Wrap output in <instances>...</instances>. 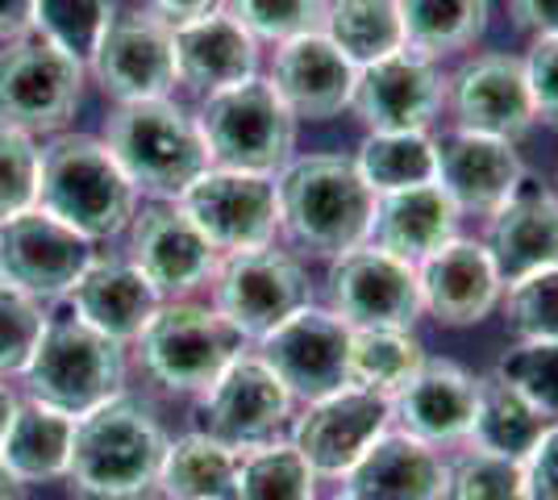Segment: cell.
I'll list each match as a JSON object with an SVG mask.
<instances>
[{
    "instance_id": "6da1fadb",
    "label": "cell",
    "mask_w": 558,
    "mask_h": 500,
    "mask_svg": "<svg viewBox=\"0 0 558 500\" xmlns=\"http://www.w3.org/2000/svg\"><path fill=\"white\" fill-rule=\"evenodd\" d=\"M167 434L155 408L134 397H113L75 417L68 479L88 500H138L159 484Z\"/></svg>"
},
{
    "instance_id": "7a4b0ae2",
    "label": "cell",
    "mask_w": 558,
    "mask_h": 500,
    "mask_svg": "<svg viewBox=\"0 0 558 500\" xmlns=\"http://www.w3.org/2000/svg\"><path fill=\"white\" fill-rule=\"evenodd\" d=\"M279 230L317 259H338L372 234L375 192L350 155H301L276 175Z\"/></svg>"
},
{
    "instance_id": "3957f363",
    "label": "cell",
    "mask_w": 558,
    "mask_h": 500,
    "mask_svg": "<svg viewBox=\"0 0 558 500\" xmlns=\"http://www.w3.org/2000/svg\"><path fill=\"white\" fill-rule=\"evenodd\" d=\"M105 146L134 192L150 200H180L209 171L196 118H187L171 96L117 105L105 121Z\"/></svg>"
},
{
    "instance_id": "277c9868",
    "label": "cell",
    "mask_w": 558,
    "mask_h": 500,
    "mask_svg": "<svg viewBox=\"0 0 558 500\" xmlns=\"http://www.w3.org/2000/svg\"><path fill=\"white\" fill-rule=\"evenodd\" d=\"M38 209L80 230L84 239L105 242L125 234L138 214V192L100 138L54 134V143L43 150Z\"/></svg>"
},
{
    "instance_id": "5b68a950",
    "label": "cell",
    "mask_w": 558,
    "mask_h": 500,
    "mask_svg": "<svg viewBox=\"0 0 558 500\" xmlns=\"http://www.w3.org/2000/svg\"><path fill=\"white\" fill-rule=\"evenodd\" d=\"M34 401L84 417L125 392V346L71 317H47V330L22 371Z\"/></svg>"
},
{
    "instance_id": "8992f818",
    "label": "cell",
    "mask_w": 558,
    "mask_h": 500,
    "mask_svg": "<svg viewBox=\"0 0 558 500\" xmlns=\"http://www.w3.org/2000/svg\"><path fill=\"white\" fill-rule=\"evenodd\" d=\"M196 130L209 150V167L279 175L296 155V118L267 80H246L201 100Z\"/></svg>"
},
{
    "instance_id": "52a82bcc",
    "label": "cell",
    "mask_w": 558,
    "mask_h": 500,
    "mask_svg": "<svg viewBox=\"0 0 558 500\" xmlns=\"http://www.w3.org/2000/svg\"><path fill=\"white\" fill-rule=\"evenodd\" d=\"M242 351L246 338L201 301H167L138 333L146 376L171 397H201Z\"/></svg>"
},
{
    "instance_id": "ba28073f",
    "label": "cell",
    "mask_w": 558,
    "mask_h": 500,
    "mask_svg": "<svg viewBox=\"0 0 558 500\" xmlns=\"http://www.w3.org/2000/svg\"><path fill=\"white\" fill-rule=\"evenodd\" d=\"M84 96V59L43 29L0 47V125L22 134H59Z\"/></svg>"
},
{
    "instance_id": "9c48e42d",
    "label": "cell",
    "mask_w": 558,
    "mask_h": 500,
    "mask_svg": "<svg viewBox=\"0 0 558 500\" xmlns=\"http://www.w3.org/2000/svg\"><path fill=\"white\" fill-rule=\"evenodd\" d=\"M213 309L230 321L246 342H258L296 309L313 305V284L296 255L271 246L221 255L213 271Z\"/></svg>"
},
{
    "instance_id": "30bf717a",
    "label": "cell",
    "mask_w": 558,
    "mask_h": 500,
    "mask_svg": "<svg viewBox=\"0 0 558 500\" xmlns=\"http://www.w3.org/2000/svg\"><path fill=\"white\" fill-rule=\"evenodd\" d=\"M180 209L192 217V225L209 239L217 255L258 251V246H271L279 234L276 175L209 167L180 196Z\"/></svg>"
},
{
    "instance_id": "8fae6325",
    "label": "cell",
    "mask_w": 558,
    "mask_h": 500,
    "mask_svg": "<svg viewBox=\"0 0 558 500\" xmlns=\"http://www.w3.org/2000/svg\"><path fill=\"white\" fill-rule=\"evenodd\" d=\"M88 72L105 96L117 105L130 100H159L171 96L180 84L175 75V29L159 22L150 9H130V13H109V22L96 38L88 54Z\"/></svg>"
},
{
    "instance_id": "7c38bea8",
    "label": "cell",
    "mask_w": 558,
    "mask_h": 500,
    "mask_svg": "<svg viewBox=\"0 0 558 500\" xmlns=\"http://www.w3.org/2000/svg\"><path fill=\"white\" fill-rule=\"evenodd\" d=\"M255 355L276 371L279 383L292 392V401L308 405L350 383V326L333 309L304 305L258 338Z\"/></svg>"
},
{
    "instance_id": "4fadbf2b",
    "label": "cell",
    "mask_w": 558,
    "mask_h": 500,
    "mask_svg": "<svg viewBox=\"0 0 558 500\" xmlns=\"http://www.w3.org/2000/svg\"><path fill=\"white\" fill-rule=\"evenodd\" d=\"M329 309L347 321L350 330H413L421 321L417 267L379 251L372 242L354 246L347 255L329 259Z\"/></svg>"
},
{
    "instance_id": "5bb4252c",
    "label": "cell",
    "mask_w": 558,
    "mask_h": 500,
    "mask_svg": "<svg viewBox=\"0 0 558 500\" xmlns=\"http://www.w3.org/2000/svg\"><path fill=\"white\" fill-rule=\"evenodd\" d=\"M93 259L96 242L38 205L0 221V280L29 292L34 301L68 296Z\"/></svg>"
},
{
    "instance_id": "9a60e30c",
    "label": "cell",
    "mask_w": 558,
    "mask_h": 500,
    "mask_svg": "<svg viewBox=\"0 0 558 500\" xmlns=\"http://www.w3.org/2000/svg\"><path fill=\"white\" fill-rule=\"evenodd\" d=\"M388 426H392V401L359 383H347L329 397L308 401L292 417L288 442L301 451L317 479H342Z\"/></svg>"
},
{
    "instance_id": "2e32d148",
    "label": "cell",
    "mask_w": 558,
    "mask_h": 500,
    "mask_svg": "<svg viewBox=\"0 0 558 500\" xmlns=\"http://www.w3.org/2000/svg\"><path fill=\"white\" fill-rule=\"evenodd\" d=\"M446 109L459 130L505 143H521L537 125L525 63L509 50H480L463 59L446 80Z\"/></svg>"
},
{
    "instance_id": "e0dca14e",
    "label": "cell",
    "mask_w": 558,
    "mask_h": 500,
    "mask_svg": "<svg viewBox=\"0 0 558 500\" xmlns=\"http://www.w3.org/2000/svg\"><path fill=\"white\" fill-rule=\"evenodd\" d=\"M292 405H296L292 392L279 383V376L255 351H242L201 392L205 434H213L217 442H226L233 451L283 438V429L292 426Z\"/></svg>"
},
{
    "instance_id": "ac0fdd59",
    "label": "cell",
    "mask_w": 558,
    "mask_h": 500,
    "mask_svg": "<svg viewBox=\"0 0 558 500\" xmlns=\"http://www.w3.org/2000/svg\"><path fill=\"white\" fill-rule=\"evenodd\" d=\"M446 109V80L438 59L404 47L367 63L354 75L350 113L363 121L367 134H396V130H429Z\"/></svg>"
},
{
    "instance_id": "d6986e66",
    "label": "cell",
    "mask_w": 558,
    "mask_h": 500,
    "mask_svg": "<svg viewBox=\"0 0 558 500\" xmlns=\"http://www.w3.org/2000/svg\"><path fill=\"white\" fill-rule=\"evenodd\" d=\"M130 234V263L150 280L159 296L187 301L192 292L213 280L217 271V251L209 239L192 225V217L180 209V200H155L134 221L125 225Z\"/></svg>"
},
{
    "instance_id": "ffe728a7",
    "label": "cell",
    "mask_w": 558,
    "mask_h": 500,
    "mask_svg": "<svg viewBox=\"0 0 558 500\" xmlns=\"http://www.w3.org/2000/svg\"><path fill=\"white\" fill-rule=\"evenodd\" d=\"M421 317H434L442 330H471L500 305V267L480 239H450L442 251L417 263Z\"/></svg>"
},
{
    "instance_id": "44dd1931",
    "label": "cell",
    "mask_w": 558,
    "mask_h": 500,
    "mask_svg": "<svg viewBox=\"0 0 558 500\" xmlns=\"http://www.w3.org/2000/svg\"><path fill=\"white\" fill-rule=\"evenodd\" d=\"M438 146V171L434 184L454 200L459 214L488 217L509 200L517 184L530 175L517 143L471 134V130H446L434 138Z\"/></svg>"
},
{
    "instance_id": "7402d4cb",
    "label": "cell",
    "mask_w": 558,
    "mask_h": 500,
    "mask_svg": "<svg viewBox=\"0 0 558 500\" xmlns=\"http://www.w3.org/2000/svg\"><path fill=\"white\" fill-rule=\"evenodd\" d=\"M392 426L413 434L429 447H454L466 442L480 401V376H471L454 358H425L413 380L396 388L392 397Z\"/></svg>"
},
{
    "instance_id": "603a6c76",
    "label": "cell",
    "mask_w": 558,
    "mask_h": 500,
    "mask_svg": "<svg viewBox=\"0 0 558 500\" xmlns=\"http://www.w3.org/2000/svg\"><path fill=\"white\" fill-rule=\"evenodd\" d=\"M354 75L359 68L317 29L279 42L267 84L296 121H329L350 109Z\"/></svg>"
},
{
    "instance_id": "cb8c5ba5",
    "label": "cell",
    "mask_w": 558,
    "mask_h": 500,
    "mask_svg": "<svg viewBox=\"0 0 558 500\" xmlns=\"http://www.w3.org/2000/svg\"><path fill=\"white\" fill-rule=\"evenodd\" d=\"M342 492L354 500H442L446 459L438 447L388 426L342 476Z\"/></svg>"
},
{
    "instance_id": "d4e9b609",
    "label": "cell",
    "mask_w": 558,
    "mask_h": 500,
    "mask_svg": "<svg viewBox=\"0 0 558 500\" xmlns=\"http://www.w3.org/2000/svg\"><path fill=\"white\" fill-rule=\"evenodd\" d=\"M484 246L505 284L542 267H558V192L525 175L509 200L488 214Z\"/></svg>"
},
{
    "instance_id": "484cf974",
    "label": "cell",
    "mask_w": 558,
    "mask_h": 500,
    "mask_svg": "<svg viewBox=\"0 0 558 500\" xmlns=\"http://www.w3.org/2000/svg\"><path fill=\"white\" fill-rule=\"evenodd\" d=\"M258 72V38L226 9L175 29V75L201 96L246 84Z\"/></svg>"
},
{
    "instance_id": "4316f807",
    "label": "cell",
    "mask_w": 558,
    "mask_h": 500,
    "mask_svg": "<svg viewBox=\"0 0 558 500\" xmlns=\"http://www.w3.org/2000/svg\"><path fill=\"white\" fill-rule=\"evenodd\" d=\"M68 296L84 326H93L121 346L138 342L146 321L163 305V296L150 288V280L130 259H93V267L75 280Z\"/></svg>"
},
{
    "instance_id": "83f0119b",
    "label": "cell",
    "mask_w": 558,
    "mask_h": 500,
    "mask_svg": "<svg viewBox=\"0 0 558 500\" xmlns=\"http://www.w3.org/2000/svg\"><path fill=\"white\" fill-rule=\"evenodd\" d=\"M459 221H463V214L454 209V200L438 184L384 192V196H375L367 242L417 267L434 251H442L450 239H459Z\"/></svg>"
},
{
    "instance_id": "f1b7e54d",
    "label": "cell",
    "mask_w": 558,
    "mask_h": 500,
    "mask_svg": "<svg viewBox=\"0 0 558 500\" xmlns=\"http://www.w3.org/2000/svg\"><path fill=\"white\" fill-rule=\"evenodd\" d=\"M71 438H75V417L29 397V401H17V413L0 442V463L22 484L59 479L68 476Z\"/></svg>"
},
{
    "instance_id": "f546056e",
    "label": "cell",
    "mask_w": 558,
    "mask_h": 500,
    "mask_svg": "<svg viewBox=\"0 0 558 500\" xmlns=\"http://www.w3.org/2000/svg\"><path fill=\"white\" fill-rule=\"evenodd\" d=\"M167 500H233L238 497V451L205 429L167 442L159 484Z\"/></svg>"
},
{
    "instance_id": "4dcf8cb0",
    "label": "cell",
    "mask_w": 558,
    "mask_h": 500,
    "mask_svg": "<svg viewBox=\"0 0 558 500\" xmlns=\"http://www.w3.org/2000/svg\"><path fill=\"white\" fill-rule=\"evenodd\" d=\"M322 34L347 54L354 68L379 63V59L409 47L400 0H329Z\"/></svg>"
},
{
    "instance_id": "1f68e13d",
    "label": "cell",
    "mask_w": 558,
    "mask_h": 500,
    "mask_svg": "<svg viewBox=\"0 0 558 500\" xmlns=\"http://www.w3.org/2000/svg\"><path fill=\"white\" fill-rule=\"evenodd\" d=\"M404 42L429 59L475 47L488 29L492 0H400Z\"/></svg>"
},
{
    "instance_id": "d6a6232c",
    "label": "cell",
    "mask_w": 558,
    "mask_h": 500,
    "mask_svg": "<svg viewBox=\"0 0 558 500\" xmlns=\"http://www.w3.org/2000/svg\"><path fill=\"white\" fill-rule=\"evenodd\" d=\"M359 175L367 180L375 196L404 192L417 184H434L438 171V146L429 130H396V134H367L354 155Z\"/></svg>"
},
{
    "instance_id": "836d02e7",
    "label": "cell",
    "mask_w": 558,
    "mask_h": 500,
    "mask_svg": "<svg viewBox=\"0 0 558 500\" xmlns=\"http://www.w3.org/2000/svg\"><path fill=\"white\" fill-rule=\"evenodd\" d=\"M546 422L525 405L500 376H480V401H475V422L466 434V447L505 459H525L530 447L542 438Z\"/></svg>"
},
{
    "instance_id": "e575fe53",
    "label": "cell",
    "mask_w": 558,
    "mask_h": 500,
    "mask_svg": "<svg viewBox=\"0 0 558 500\" xmlns=\"http://www.w3.org/2000/svg\"><path fill=\"white\" fill-rule=\"evenodd\" d=\"M425 342L417 330H392V326H375V330H350V383L392 397L396 388L413 380L421 363H425Z\"/></svg>"
},
{
    "instance_id": "d590c367",
    "label": "cell",
    "mask_w": 558,
    "mask_h": 500,
    "mask_svg": "<svg viewBox=\"0 0 558 500\" xmlns=\"http://www.w3.org/2000/svg\"><path fill=\"white\" fill-rule=\"evenodd\" d=\"M233 500H317V476L288 438H271L238 451Z\"/></svg>"
},
{
    "instance_id": "8d00e7d4",
    "label": "cell",
    "mask_w": 558,
    "mask_h": 500,
    "mask_svg": "<svg viewBox=\"0 0 558 500\" xmlns=\"http://www.w3.org/2000/svg\"><path fill=\"white\" fill-rule=\"evenodd\" d=\"M500 309L517 342H558V267L509 280Z\"/></svg>"
},
{
    "instance_id": "74e56055",
    "label": "cell",
    "mask_w": 558,
    "mask_h": 500,
    "mask_svg": "<svg viewBox=\"0 0 558 500\" xmlns=\"http://www.w3.org/2000/svg\"><path fill=\"white\" fill-rule=\"evenodd\" d=\"M492 376L509 383L546 426H558V342H517Z\"/></svg>"
},
{
    "instance_id": "f35d334b",
    "label": "cell",
    "mask_w": 558,
    "mask_h": 500,
    "mask_svg": "<svg viewBox=\"0 0 558 500\" xmlns=\"http://www.w3.org/2000/svg\"><path fill=\"white\" fill-rule=\"evenodd\" d=\"M442 500H525L521 459L466 447L463 454H454L446 463Z\"/></svg>"
},
{
    "instance_id": "ab89813d",
    "label": "cell",
    "mask_w": 558,
    "mask_h": 500,
    "mask_svg": "<svg viewBox=\"0 0 558 500\" xmlns=\"http://www.w3.org/2000/svg\"><path fill=\"white\" fill-rule=\"evenodd\" d=\"M226 13L238 17L258 42H288L317 34L326 25L329 0H226Z\"/></svg>"
},
{
    "instance_id": "60d3db41",
    "label": "cell",
    "mask_w": 558,
    "mask_h": 500,
    "mask_svg": "<svg viewBox=\"0 0 558 500\" xmlns=\"http://www.w3.org/2000/svg\"><path fill=\"white\" fill-rule=\"evenodd\" d=\"M43 330H47L43 301H34L29 292L0 280V380L22 376L29 367Z\"/></svg>"
},
{
    "instance_id": "b9f144b4",
    "label": "cell",
    "mask_w": 558,
    "mask_h": 500,
    "mask_svg": "<svg viewBox=\"0 0 558 500\" xmlns=\"http://www.w3.org/2000/svg\"><path fill=\"white\" fill-rule=\"evenodd\" d=\"M109 13V0H34V29H43L47 38L88 63Z\"/></svg>"
},
{
    "instance_id": "7bdbcfd3",
    "label": "cell",
    "mask_w": 558,
    "mask_h": 500,
    "mask_svg": "<svg viewBox=\"0 0 558 500\" xmlns=\"http://www.w3.org/2000/svg\"><path fill=\"white\" fill-rule=\"evenodd\" d=\"M38 171L43 150L34 138L13 125H0V221L38 205Z\"/></svg>"
},
{
    "instance_id": "ee69618b",
    "label": "cell",
    "mask_w": 558,
    "mask_h": 500,
    "mask_svg": "<svg viewBox=\"0 0 558 500\" xmlns=\"http://www.w3.org/2000/svg\"><path fill=\"white\" fill-rule=\"evenodd\" d=\"M530 96H534V118L558 130V38H534L521 54Z\"/></svg>"
},
{
    "instance_id": "f6af8a7d",
    "label": "cell",
    "mask_w": 558,
    "mask_h": 500,
    "mask_svg": "<svg viewBox=\"0 0 558 500\" xmlns=\"http://www.w3.org/2000/svg\"><path fill=\"white\" fill-rule=\"evenodd\" d=\"M525 500H558V426H546L530 454L521 459Z\"/></svg>"
},
{
    "instance_id": "bcb514c9",
    "label": "cell",
    "mask_w": 558,
    "mask_h": 500,
    "mask_svg": "<svg viewBox=\"0 0 558 500\" xmlns=\"http://www.w3.org/2000/svg\"><path fill=\"white\" fill-rule=\"evenodd\" d=\"M509 13L530 38H558V0H509Z\"/></svg>"
},
{
    "instance_id": "7dc6e473",
    "label": "cell",
    "mask_w": 558,
    "mask_h": 500,
    "mask_svg": "<svg viewBox=\"0 0 558 500\" xmlns=\"http://www.w3.org/2000/svg\"><path fill=\"white\" fill-rule=\"evenodd\" d=\"M221 9H226V0H150V13L171 25V29L201 22L209 13H221Z\"/></svg>"
},
{
    "instance_id": "c3c4849f",
    "label": "cell",
    "mask_w": 558,
    "mask_h": 500,
    "mask_svg": "<svg viewBox=\"0 0 558 500\" xmlns=\"http://www.w3.org/2000/svg\"><path fill=\"white\" fill-rule=\"evenodd\" d=\"M34 29V0H0V42H13Z\"/></svg>"
},
{
    "instance_id": "681fc988",
    "label": "cell",
    "mask_w": 558,
    "mask_h": 500,
    "mask_svg": "<svg viewBox=\"0 0 558 500\" xmlns=\"http://www.w3.org/2000/svg\"><path fill=\"white\" fill-rule=\"evenodd\" d=\"M13 413H17V392H13L9 383L0 380V442H4V434H9V422H13Z\"/></svg>"
},
{
    "instance_id": "f907efd6",
    "label": "cell",
    "mask_w": 558,
    "mask_h": 500,
    "mask_svg": "<svg viewBox=\"0 0 558 500\" xmlns=\"http://www.w3.org/2000/svg\"><path fill=\"white\" fill-rule=\"evenodd\" d=\"M0 500H25V484L0 463Z\"/></svg>"
},
{
    "instance_id": "816d5d0a",
    "label": "cell",
    "mask_w": 558,
    "mask_h": 500,
    "mask_svg": "<svg viewBox=\"0 0 558 500\" xmlns=\"http://www.w3.org/2000/svg\"><path fill=\"white\" fill-rule=\"evenodd\" d=\"M329 500H354V497H350V492H338V497H329Z\"/></svg>"
}]
</instances>
